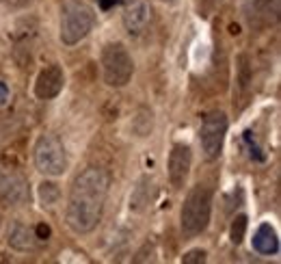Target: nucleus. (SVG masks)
<instances>
[{
  "mask_svg": "<svg viewBox=\"0 0 281 264\" xmlns=\"http://www.w3.org/2000/svg\"><path fill=\"white\" fill-rule=\"evenodd\" d=\"M251 87V63H249L247 55H238L236 57V91H238V100H242L249 93Z\"/></svg>",
  "mask_w": 281,
  "mask_h": 264,
  "instance_id": "15",
  "label": "nucleus"
},
{
  "mask_svg": "<svg viewBox=\"0 0 281 264\" xmlns=\"http://www.w3.org/2000/svg\"><path fill=\"white\" fill-rule=\"evenodd\" d=\"M247 234V217L245 215H238L236 219L232 221V230H230V238L234 245H240L242 238Z\"/></svg>",
  "mask_w": 281,
  "mask_h": 264,
  "instance_id": "17",
  "label": "nucleus"
},
{
  "mask_svg": "<svg viewBox=\"0 0 281 264\" xmlns=\"http://www.w3.org/2000/svg\"><path fill=\"white\" fill-rule=\"evenodd\" d=\"M182 262L184 264H201V262H206V251H203V249H191L188 253L182 255Z\"/></svg>",
  "mask_w": 281,
  "mask_h": 264,
  "instance_id": "19",
  "label": "nucleus"
},
{
  "mask_svg": "<svg viewBox=\"0 0 281 264\" xmlns=\"http://www.w3.org/2000/svg\"><path fill=\"white\" fill-rule=\"evenodd\" d=\"M35 167L45 176H61L67 169V154L57 134H41L35 143Z\"/></svg>",
  "mask_w": 281,
  "mask_h": 264,
  "instance_id": "5",
  "label": "nucleus"
},
{
  "mask_svg": "<svg viewBox=\"0 0 281 264\" xmlns=\"http://www.w3.org/2000/svg\"><path fill=\"white\" fill-rule=\"evenodd\" d=\"M212 215V188L206 184H197L188 191L184 206H182V232L186 238L199 236L206 232Z\"/></svg>",
  "mask_w": 281,
  "mask_h": 264,
  "instance_id": "2",
  "label": "nucleus"
},
{
  "mask_svg": "<svg viewBox=\"0 0 281 264\" xmlns=\"http://www.w3.org/2000/svg\"><path fill=\"white\" fill-rule=\"evenodd\" d=\"M154 193H156V186H154V180L149 176H143L139 182H136L134 191H132V197H130V208L134 213H143L149 201L154 199Z\"/></svg>",
  "mask_w": 281,
  "mask_h": 264,
  "instance_id": "13",
  "label": "nucleus"
},
{
  "mask_svg": "<svg viewBox=\"0 0 281 264\" xmlns=\"http://www.w3.org/2000/svg\"><path fill=\"white\" fill-rule=\"evenodd\" d=\"M227 115L223 111H212L203 117L201 122V130H199V141H201V149L206 154L208 161H214L218 154L223 152V143H225V134H227Z\"/></svg>",
  "mask_w": 281,
  "mask_h": 264,
  "instance_id": "6",
  "label": "nucleus"
},
{
  "mask_svg": "<svg viewBox=\"0 0 281 264\" xmlns=\"http://www.w3.org/2000/svg\"><path fill=\"white\" fill-rule=\"evenodd\" d=\"M164 3H173V0H164Z\"/></svg>",
  "mask_w": 281,
  "mask_h": 264,
  "instance_id": "24",
  "label": "nucleus"
},
{
  "mask_svg": "<svg viewBox=\"0 0 281 264\" xmlns=\"http://www.w3.org/2000/svg\"><path fill=\"white\" fill-rule=\"evenodd\" d=\"M59 195H61V191H59V186L54 182H41L39 184V199H41L43 206H52V203H57Z\"/></svg>",
  "mask_w": 281,
  "mask_h": 264,
  "instance_id": "16",
  "label": "nucleus"
},
{
  "mask_svg": "<svg viewBox=\"0 0 281 264\" xmlns=\"http://www.w3.org/2000/svg\"><path fill=\"white\" fill-rule=\"evenodd\" d=\"M191 163H193L191 147L186 143H176L169 154V180L173 188H182L186 184L188 173H191Z\"/></svg>",
  "mask_w": 281,
  "mask_h": 264,
  "instance_id": "8",
  "label": "nucleus"
},
{
  "mask_svg": "<svg viewBox=\"0 0 281 264\" xmlns=\"http://www.w3.org/2000/svg\"><path fill=\"white\" fill-rule=\"evenodd\" d=\"M7 100H9V89H7V85L0 80V104H5Z\"/></svg>",
  "mask_w": 281,
  "mask_h": 264,
  "instance_id": "22",
  "label": "nucleus"
},
{
  "mask_svg": "<svg viewBox=\"0 0 281 264\" xmlns=\"http://www.w3.org/2000/svg\"><path fill=\"white\" fill-rule=\"evenodd\" d=\"M253 247H255V251H260L264 255H275L279 251V238H277V232L272 230V225L262 223L260 228L255 230Z\"/></svg>",
  "mask_w": 281,
  "mask_h": 264,
  "instance_id": "12",
  "label": "nucleus"
},
{
  "mask_svg": "<svg viewBox=\"0 0 281 264\" xmlns=\"http://www.w3.org/2000/svg\"><path fill=\"white\" fill-rule=\"evenodd\" d=\"M50 234H52V230H50V225H45V223H39L35 228V238H39V240H48Z\"/></svg>",
  "mask_w": 281,
  "mask_h": 264,
  "instance_id": "20",
  "label": "nucleus"
},
{
  "mask_svg": "<svg viewBox=\"0 0 281 264\" xmlns=\"http://www.w3.org/2000/svg\"><path fill=\"white\" fill-rule=\"evenodd\" d=\"M5 5H9V7H13V9H22V7H26V5H30L33 0H3Z\"/></svg>",
  "mask_w": 281,
  "mask_h": 264,
  "instance_id": "21",
  "label": "nucleus"
},
{
  "mask_svg": "<svg viewBox=\"0 0 281 264\" xmlns=\"http://www.w3.org/2000/svg\"><path fill=\"white\" fill-rule=\"evenodd\" d=\"M93 26V11L80 0H70L61 9V41L74 46L89 35Z\"/></svg>",
  "mask_w": 281,
  "mask_h": 264,
  "instance_id": "4",
  "label": "nucleus"
},
{
  "mask_svg": "<svg viewBox=\"0 0 281 264\" xmlns=\"http://www.w3.org/2000/svg\"><path fill=\"white\" fill-rule=\"evenodd\" d=\"M108 193V176L100 167H89L76 176L67 199V225L76 234H89L102 221V210Z\"/></svg>",
  "mask_w": 281,
  "mask_h": 264,
  "instance_id": "1",
  "label": "nucleus"
},
{
  "mask_svg": "<svg viewBox=\"0 0 281 264\" xmlns=\"http://www.w3.org/2000/svg\"><path fill=\"white\" fill-rule=\"evenodd\" d=\"M151 18H154V13H151L147 0H134L124 11V26L132 37H139L149 28Z\"/></svg>",
  "mask_w": 281,
  "mask_h": 264,
  "instance_id": "10",
  "label": "nucleus"
},
{
  "mask_svg": "<svg viewBox=\"0 0 281 264\" xmlns=\"http://www.w3.org/2000/svg\"><path fill=\"white\" fill-rule=\"evenodd\" d=\"M245 16L251 26H266L279 20V0H249Z\"/></svg>",
  "mask_w": 281,
  "mask_h": 264,
  "instance_id": "11",
  "label": "nucleus"
},
{
  "mask_svg": "<svg viewBox=\"0 0 281 264\" xmlns=\"http://www.w3.org/2000/svg\"><path fill=\"white\" fill-rule=\"evenodd\" d=\"M7 243L18 251H33L35 249V232H30L24 223L15 221L11 223L9 234H7Z\"/></svg>",
  "mask_w": 281,
  "mask_h": 264,
  "instance_id": "14",
  "label": "nucleus"
},
{
  "mask_svg": "<svg viewBox=\"0 0 281 264\" xmlns=\"http://www.w3.org/2000/svg\"><path fill=\"white\" fill-rule=\"evenodd\" d=\"M245 143H247V147H249V156H251L253 161H257V163H264V161H266V154H264L262 147L255 143V139H253L251 132H245Z\"/></svg>",
  "mask_w": 281,
  "mask_h": 264,
  "instance_id": "18",
  "label": "nucleus"
},
{
  "mask_svg": "<svg viewBox=\"0 0 281 264\" xmlns=\"http://www.w3.org/2000/svg\"><path fill=\"white\" fill-rule=\"evenodd\" d=\"M102 74H104V82L108 87L121 89L130 82L132 74H134V63L130 52L126 50L124 43H106L102 48Z\"/></svg>",
  "mask_w": 281,
  "mask_h": 264,
  "instance_id": "3",
  "label": "nucleus"
},
{
  "mask_svg": "<svg viewBox=\"0 0 281 264\" xmlns=\"http://www.w3.org/2000/svg\"><path fill=\"white\" fill-rule=\"evenodd\" d=\"M119 0H100V7L102 9H108V7H113V5H117Z\"/></svg>",
  "mask_w": 281,
  "mask_h": 264,
  "instance_id": "23",
  "label": "nucleus"
},
{
  "mask_svg": "<svg viewBox=\"0 0 281 264\" xmlns=\"http://www.w3.org/2000/svg\"><path fill=\"white\" fill-rule=\"evenodd\" d=\"M65 85V74L59 65H48L39 72V76L35 80V95L39 100H52L63 91Z\"/></svg>",
  "mask_w": 281,
  "mask_h": 264,
  "instance_id": "9",
  "label": "nucleus"
},
{
  "mask_svg": "<svg viewBox=\"0 0 281 264\" xmlns=\"http://www.w3.org/2000/svg\"><path fill=\"white\" fill-rule=\"evenodd\" d=\"M28 199L30 191L26 178L13 169L0 171V203L3 206H24Z\"/></svg>",
  "mask_w": 281,
  "mask_h": 264,
  "instance_id": "7",
  "label": "nucleus"
}]
</instances>
